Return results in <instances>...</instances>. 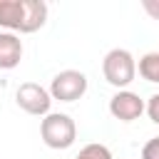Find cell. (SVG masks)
<instances>
[{"label": "cell", "instance_id": "6da1fadb", "mask_svg": "<svg viewBox=\"0 0 159 159\" xmlns=\"http://www.w3.org/2000/svg\"><path fill=\"white\" fill-rule=\"evenodd\" d=\"M40 134H42V142L50 149H67L77 139V127H75V119L70 114L50 112L40 122Z\"/></svg>", "mask_w": 159, "mask_h": 159}, {"label": "cell", "instance_id": "7a4b0ae2", "mask_svg": "<svg viewBox=\"0 0 159 159\" xmlns=\"http://www.w3.org/2000/svg\"><path fill=\"white\" fill-rule=\"evenodd\" d=\"M102 72H104V80L117 87V89H124L127 84L134 82V75H137V62L132 57L129 50L124 47H114L104 55L102 60Z\"/></svg>", "mask_w": 159, "mask_h": 159}, {"label": "cell", "instance_id": "3957f363", "mask_svg": "<svg viewBox=\"0 0 159 159\" xmlns=\"http://www.w3.org/2000/svg\"><path fill=\"white\" fill-rule=\"evenodd\" d=\"M84 92H87V77L80 70H62L50 82V94L52 99H60V102H75Z\"/></svg>", "mask_w": 159, "mask_h": 159}, {"label": "cell", "instance_id": "277c9868", "mask_svg": "<svg viewBox=\"0 0 159 159\" xmlns=\"http://www.w3.org/2000/svg\"><path fill=\"white\" fill-rule=\"evenodd\" d=\"M15 102L27 114L47 117L50 114V104H52V94H50V89H45L37 82H22L17 87V92H15Z\"/></svg>", "mask_w": 159, "mask_h": 159}, {"label": "cell", "instance_id": "5b68a950", "mask_svg": "<svg viewBox=\"0 0 159 159\" xmlns=\"http://www.w3.org/2000/svg\"><path fill=\"white\" fill-rule=\"evenodd\" d=\"M147 109L144 99L137 94V92H129V89H119L112 99H109V112L114 119L119 122H134L142 117V112Z\"/></svg>", "mask_w": 159, "mask_h": 159}, {"label": "cell", "instance_id": "8992f818", "mask_svg": "<svg viewBox=\"0 0 159 159\" xmlns=\"http://www.w3.org/2000/svg\"><path fill=\"white\" fill-rule=\"evenodd\" d=\"M22 60V42L15 32H0V70H15Z\"/></svg>", "mask_w": 159, "mask_h": 159}, {"label": "cell", "instance_id": "52a82bcc", "mask_svg": "<svg viewBox=\"0 0 159 159\" xmlns=\"http://www.w3.org/2000/svg\"><path fill=\"white\" fill-rule=\"evenodd\" d=\"M25 22V0H0V27L7 32H22Z\"/></svg>", "mask_w": 159, "mask_h": 159}, {"label": "cell", "instance_id": "ba28073f", "mask_svg": "<svg viewBox=\"0 0 159 159\" xmlns=\"http://www.w3.org/2000/svg\"><path fill=\"white\" fill-rule=\"evenodd\" d=\"M47 20V2L42 0H25V22L22 32H37Z\"/></svg>", "mask_w": 159, "mask_h": 159}, {"label": "cell", "instance_id": "9c48e42d", "mask_svg": "<svg viewBox=\"0 0 159 159\" xmlns=\"http://www.w3.org/2000/svg\"><path fill=\"white\" fill-rule=\"evenodd\" d=\"M139 75L147 82L159 84V52H147L139 57Z\"/></svg>", "mask_w": 159, "mask_h": 159}, {"label": "cell", "instance_id": "30bf717a", "mask_svg": "<svg viewBox=\"0 0 159 159\" xmlns=\"http://www.w3.org/2000/svg\"><path fill=\"white\" fill-rule=\"evenodd\" d=\"M75 159H112V152L104 144H87L80 149V154Z\"/></svg>", "mask_w": 159, "mask_h": 159}, {"label": "cell", "instance_id": "8fae6325", "mask_svg": "<svg viewBox=\"0 0 159 159\" xmlns=\"http://www.w3.org/2000/svg\"><path fill=\"white\" fill-rule=\"evenodd\" d=\"M142 159H159V137H152L142 147Z\"/></svg>", "mask_w": 159, "mask_h": 159}, {"label": "cell", "instance_id": "7c38bea8", "mask_svg": "<svg viewBox=\"0 0 159 159\" xmlns=\"http://www.w3.org/2000/svg\"><path fill=\"white\" fill-rule=\"evenodd\" d=\"M147 114L154 124H159V94H152L149 102H147Z\"/></svg>", "mask_w": 159, "mask_h": 159}, {"label": "cell", "instance_id": "4fadbf2b", "mask_svg": "<svg viewBox=\"0 0 159 159\" xmlns=\"http://www.w3.org/2000/svg\"><path fill=\"white\" fill-rule=\"evenodd\" d=\"M142 7L147 10V15H149V17L159 20V0H142Z\"/></svg>", "mask_w": 159, "mask_h": 159}]
</instances>
